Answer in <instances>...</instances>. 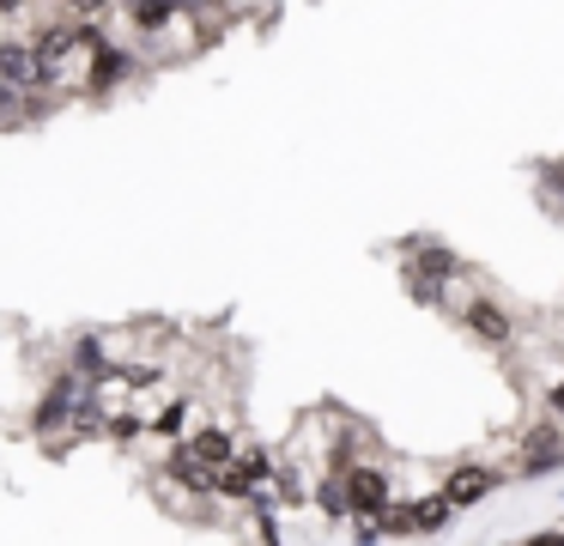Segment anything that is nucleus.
Returning a JSON list of instances; mask_svg holds the SVG:
<instances>
[{"label":"nucleus","instance_id":"f257e3e1","mask_svg":"<svg viewBox=\"0 0 564 546\" xmlns=\"http://www.w3.org/2000/svg\"><path fill=\"white\" fill-rule=\"evenodd\" d=\"M147 55H140L134 43H122V36H104L98 61H91V104H110V97L134 92V85H147Z\"/></svg>","mask_w":564,"mask_h":546},{"label":"nucleus","instance_id":"f03ea898","mask_svg":"<svg viewBox=\"0 0 564 546\" xmlns=\"http://www.w3.org/2000/svg\"><path fill=\"white\" fill-rule=\"evenodd\" d=\"M334 468H340V492H346V516L352 522H370L394 497V480H389L382 461L358 456V461H334Z\"/></svg>","mask_w":564,"mask_h":546},{"label":"nucleus","instance_id":"7ed1b4c3","mask_svg":"<svg viewBox=\"0 0 564 546\" xmlns=\"http://www.w3.org/2000/svg\"><path fill=\"white\" fill-rule=\"evenodd\" d=\"M455 279H462V261H455L449 249H437V243H413V249H406V286L425 303H449Z\"/></svg>","mask_w":564,"mask_h":546},{"label":"nucleus","instance_id":"20e7f679","mask_svg":"<svg viewBox=\"0 0 564 546\" xmlns=\"http://www.w3.org/2000/svg\"><path fill=\"white\" fill-rule=\"evenodd\" d=\"M449 298H455V315H462V322L474 328L479 340H491V346H503V340L516 334V322H510V315H503V303L491 298V291H479V286H474V279H467V274L455 279V291H449Z\"/></svg>","mask_w":564,"mask_h":546},{"label":"nucleus","instance_id":"39448f33","mask_svg":"<svg viewBox=\"0 0 564 546\" xmlns=\"http://www.w3.org/2000/svg\"><path fill=\"white\" fill-rule=\"evenodd\" d=\"M552 461H564V431L558 425H540V431H528L522 443H516V468L522 473H546Z\"/></svg>","mask_w":564,"mask_h":546},{"label":"nucleus","instance_id":"423d86ee","mask_svg":"<svg viewBox=\"0 0 564 546\" xmlns=\"http://www.w3.org/2000/svg\"><path fill=\"white\" fill-rule=\"evenodd\" d=\"M62 364H67V371H79V376H104V371H110L98 328H79V334H67V340H62Z\"/></svg>","mask_w":564,"mask_h":546},{"label":"nucleus","instance_id":"0eeeda50","mask_svg":"<svg viewBox=\"0 0 564 546\" xmlns=\"http://www.w3.org/2000/svg\"><path fill=\"white\" fill-rule=\"evenodd\" d=\"M491 485H498V473H491L486 461H462V468H455L449 480H443V497H449V504L462 510V504H474V497H486Z\"/></svg>","mask_w":564,"mask_h":546}]
</instances>
